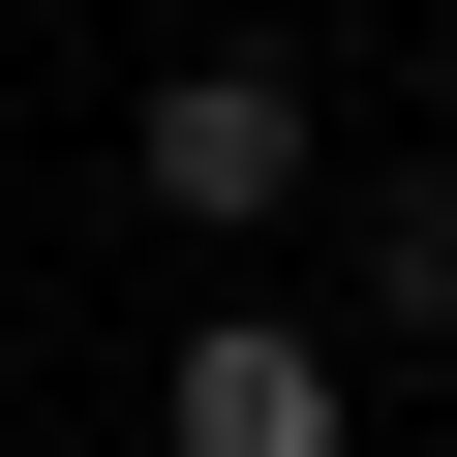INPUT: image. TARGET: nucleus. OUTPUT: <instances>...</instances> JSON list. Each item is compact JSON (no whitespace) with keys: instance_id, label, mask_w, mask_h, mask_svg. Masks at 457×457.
Returning a JSON list of instances; mask_svg holds the SVG:
<instances>
[{"instance_id":"3","label":"nucleus","mask_w":457,"mask_h":457,"mask_svg":"<svg viewBox=\"0 0 457 457\" xmlns=\"http://www.w3.org/2000/svg\"><path fill=\"white\" fill-rule=\"evenodd\" d=\"M396 305H427V336H457V183H396Z\"/></svg>"},{"instance_id":"2","label":"nucleus","mask_w":457,"mask_h":457,"mask_svg":"<svg viewBox=\"0 0 457 457\" xmlns=\"http://www.w3.org/2000/svg\"><path fill=\"white\" fill-rule=\"evenodd\" d=\"M153 183H183V213H275V183H305V62H183V92H153Z\"/></svg>"},{"instance_id":"1","label":"nucleus","mask_w":457,"mask_h":457,"mask_svg":"<svg viewBox=\"0 0 457 457\" xmlns=\"http://www.w3.org/2000/svg\"><path fill=\"white\" fill-rule=\"evenodd\" d=\"M153 427H183V457H336L366 396H336V336H275V305H245V336H183V366H153Z\"/></svg>"}]
</instances>
